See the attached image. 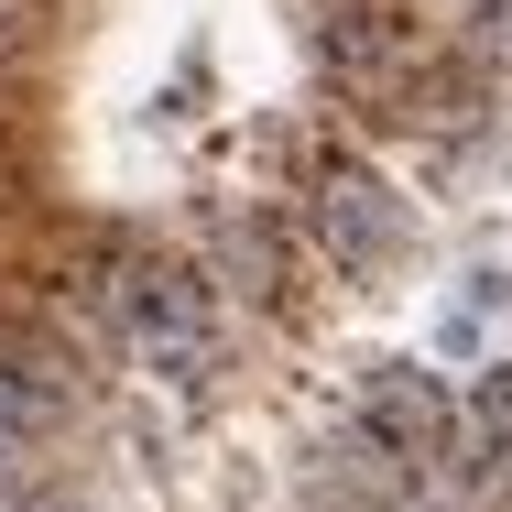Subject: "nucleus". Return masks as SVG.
Returning <instances> with one entry per match:
<instances>
[{"label": "nucleus", "instance_id": "5", "mask_svg": "<svg viewBox=\"0 0 512 512\" xmlns=\"http://www.w3.org/2000/svg\"><path fill=\"white\" fill-rule=\"evenodd\" d=\"M22 447H33V393H22L11 371H0V469H11Z\"/></svg>", "mask_w": 512, "mask_h": 512}, {"label": "nucleus", "instance_id": "1", "mask_svg": "<svg viewBox=\"0 0 512 512\" xmlns=\"http://www.w3.org/2000/svg\"><path fill=\"white\" fill-rule=\"evenodd\" d=\"M349 425H360V447H382L393 469H425V458H447V447H458L469 404H458L425 360H382V371H360Z\"/></svg>", "mask_w": 512, "mask_h": 512}, {"label": "nucleus", "instance_id": "4", "mask_svg": "<svg viewBox=\"0 0 512 512\" xmlns=\"http://www.w3.org/2000/svg\"><path fill=\"white\" fill-rule=\"evenodd\" d=\"M458 447H469L480 480H502V469H512V360H491V371L469 382V425H458Z\"/></svg>", "mask_w": 512, "mask_h": 512}, {"label": "nucleus", "instance_id": "3", "mask_svg": "<svg viewBox=\"0 0 512 512\" xmlns=\"http://www.w3.org/2000/svg\"><path fill=\"white\" fill-rule=\"evenodd\" d=\"M316 251L338 273H382L404 251V197L371 175V164H327L316 175Z\"/></svg>", "mask_w": 512, "mask_h": 512}, {"label": "nucleus", "instance_id": "6", "mask_svg": "<svg viewBox=\"0 0 512 512\" xmlns=\"http://www.w3.org/2000/svg\"><path fill=\"white\" fill-rule=\"evenodd\" d=\"M371 512H425V491H393V502H371Z\"/></svg>", "mask_w": 512, "mask_h": 512}, {"label": "nucleus", "instance_id": "2", "mask_svg": "<svg viewBox=\"0 0 512 512\" xmlns=\"http://www.w3.org/2000/svg\"><path fill=\"white\" fill-rule=\"evenodd\" d=\"M120 327H131V360L153 371V382H197L207 371V306H197V273H131V295H120Z\"/></svg>", "mask_w": 512, "mask_h": 512}]
</instances>
